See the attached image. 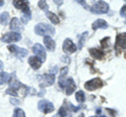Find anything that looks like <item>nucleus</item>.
Listing matches in <instances>:
<instances>
[{
    "label": "nucleus",
    "instance_id": "18",
    "mask_svg": "<svg viewBox=\"0 0 126 117\" xmlns=\"http://www.w3.org/2000/svg\"><path fill=\"white\" fill-rule=\"evenodd\" d=\"M9 18H10V14L7 12H4L0 15V24L2 25H6L9 22Z\"/></svg>",
    "mask_w": 126,
    "mask_h": 117
},
{
    "label": "nucleus",
    "instance_id": "9",
    "mask_svg": "<svg viewBox=\"0 0 126 117\" xmlns=\"http://www.w3.org/2000/svg\"><path fill=\"white\" fill-rule=\"evenodd\" d=\"M14 5L17 7V9L21 10L23 13H24L26 16H31V11H30V5L27 1H19V0H15L13 2Z\"/></svg>",
    "mask_w": 126,
    "mask_h": 117
},
{
    "label": "nucleus",
    "instance_id": "14",
    "mask_svg": "<svg viewBox=\"0 0 126 117\" xmlns=\"http://www.w3.org/2000/svg\"><path fill=\"white\" fill-rule=\"evenodd\" d=\"M107 22L103 19H98L93 23V28L94 29H99V28H107Z\"/></svg>",
    "mask_w": 126,
    "mask_h": 117
},
{
    "label": "nucleus",
    "instance_id": "13",
    "mask_svg": "<svg viewBox=\"0 0 126 117\" xmlns=\"http://www.w3.org/2000/svg\"><path fill=\"white\" fill-rule=\"evenodd\" d=\"M89 53L93 58H94L96 60H102L104 58V51H102L101 49L98 48H92L89 49Z\"/></svg>",
    "mask_w": 126,
    "mask_h": 117
},
{
    "label": "nucleus",
    "instance_id": "10",
    "mask_svg": "<svg viewBox=\"0 0 126 117\" xmlns=\"http://www.w3.org/2000/svg\"><path fill=\"white\" fill-rule=\"evenodd\" d=\"M77 50V46L75 43L70 40V39H65L64 43H63V51L65 53H74Z\"/></svg>",
    "mask_w": 126,
    "mask_h": 117
},
{
    "label": "nucleus",
    "instance_id": "2",
    "mask_svg": "<svg viewBox=\"0 0 126 117\" xmlns=\"http://www.w3.org/2000/svg\"><path fill=\"white\" fill-rule=\"evenodd\" d=\"M59 83H60V86L62 88L65 89V93L67 95H70L76 89V84H75V81L73 79L65 80V76H61Z\"/></svg>",
    "mask_w": 126,
    "mask_h": 117
},
{
    "label": "nucleus",
    "instance_id": "24",
    "mask_svg": "<svg viewBox=\"0 0 126 117\" xmlns=\"http://www.w3.org/2000/svg\"><path fill=\"white\" fill-rule=\"evenodd\" d=\"M38 6L40 7L41 10H43V11H47V10H48V5H47V3L45 1H39L38 2Z\"/></svg>",
    "mask_w": 126,
    "mask_h": 117
},
{
    "label": "nucleus",
    "instance_id": "30",
    "mask_svg": "<svg viewBox=\"0 0 126 117\" xmlns=\"http://www.w3.org/2000/svg\"><path fill=\"white\" fill-rule=\"evenodd\" d=\"M2 67H3V63L0 61V69H2Z\"/></svg>",
    "mask_w": 126,
    "mask_h": 117
},
{
    "label": "nucleus",
    "instance_id": "17",
    "mask_svg": "<svg viewBox=\"0 0 126 117\" xmlns=\"http://www.w3.org/2000/svg\"><path fill=\"white\" fill-rule=\"evenodd\" d=\"M11 29L12 30H21L22 26L20 24V21H19L18 18H13L11 22Z\"/></svg>",
    "mask_w": 126,
    "mask_h": 117
},
{
    "label": "nucleus",
    "instance_id": "7",
    "mask_svg": "<svg viewBox=\"0 0 126 117\" xmlns=\"http://www.w3.org/2000/svg\"><path fill=\"white\" fill-rule=\"evenodd\" d=\"M115 47H116V50H117L118 52H119L121 49L126 48V33H124V34H119V35L117 36Z\"/></svg>",
    "mask_w": 126,
    "mask_h": 117
},
{
    "label": "nucleus",
    "instance_id": "1",
    "mask_svg": "<svg viewBox=\"0 0 126 117\" xmlns=\"http://www.w3.org/2000/svg\"><path fill=\"white\" fill-rule=\"evenodd\" d=\"M35 33L39 36H45V37H49L50 35L55 34V28L49 25V24H45V23H39L35 26Z\"/></svg>",
    "mask_w": 126,
    "mask_h": 117
},
{
    "label": "nucleus",
    "instance_id": "22",
    "mask_svg": "<svg viewBox=\"0 0 126 117\" xmlns=\"http://www.w3.org/2000/svg\"><path fill=\"white\" fill-rule=\"evenodd\" d=\"M76 99L79 101V103H83L85 100V94L83 91H78L76 93Z\"/></svg>",
    "mask_w": 126,
    "mask_h": 117
},
{
    "label": "nucleus",
    "instance_id": "21",
    "mask_svg": "<svg viewBox=\"0 0 126 117\" xmlns=\"http://www.w3.org/2000/svg\"><path fill=\"white\" fill-rule=\"evenodd\" d=\"M9 79H10L9 73H6V72H0V85L4 84V83H7V82H9Z\"/></svg>",
    "mask_w": 126,
    "mask_h": 117
},
{
    "label": "nucleus",
    "instance_id": "20",
    "mask_svg": "<svg viewBox=\"0 0 126 117\" xmlns=\"http://www.w3.org/2000/svg\"><path fill=\"white\" fill-rule=\"evenodd\" d=\"M88 36V33L87 32H85L83 33L82 35H80V38H79V48L82 49L83 48V44H84V42H85V39L86 37Z\"/></svg>",
    "mask_w": 126,
    "mask_h": 117
},
{
    "label": "nucleus",
    "instance_id": "19",
    "mask_svg": "<svg viewBox=\"0 0 126 117\" xmlns=\"http://www.w3.org/2000/svg\"><path fill=\"white\" fill-rule=\"evenodd\" d=\"M46 16H47V18H48L50 21H52V23H54V24H58V23H59V18H58L57 15H55L54 13H50V12H48V13L46 14Z\"/></svg>",
    "mask_w": 126,
    "mask_h": 117
},
{
    "label": "nucleus",
    "instance_id": "8",
    "mask_svg": "<svg viewBox=\"0 0 126 117\" xmlns=\"http://www.w3.org/2000/svg\"><path fill=\"white\" fill-rule=\"evenodd\" d=\"M1 40L5 43H12V42H17V41H20L21 40V35L18 34V33H7L5 34L4 36H2Z\"/></svg>",
    "mask_w": 126,
    "mask_h": 117
},
{
    "label": "nucleus",
    "instance_id": "11",
    "mask_svg": "<svg viewBox=\"0 0 126 117\" xmlns=\"http://www.w3.org/2000/svg\"><path fill=\"white\" fill-rule=\"evenodd\" d=\"M9 50L13 54H15L16 57H18V58H24V57L27 56V53H29L26 49H24V48H19L16 45H10L9 46Z\"/></svg>",
    "mask_w": 126,
    "mask_h": 117
},
{
    "label": "nucleus",
    "instance_id": "25",
    "mask_svg": "<svg viewBox=\"0 0 126 117\" xmlns=\"http://www.w3.org/2000/svg\"><path fill=\"white\" fill-rule=\"evenodd\" d=\"M110 39L107 37V38H105L103 39V40H101V45H102V47L103 48H107L108 47V42H109Z\"/></svg>",
    "mask_w": 126,
    "mask_h": 117
},
{
    "label": "nucleus",
    "instance_id": "28",
    "mask_svg": "<svg viewBox=\"0 0 126 117\" xmlns=\"http://www.w3.org/2000/svg\"><path fill=\"white\" fill-rule=\"evenodd\" d=\"M11 103L13 104V105H19V104H20V103H19V100L14 99V98H12V99H11Z\"/></svg>",
    "mask_w": 126,
    "mask_h": 117
},
{
    "label": "nucleus",
    "instance_id": "34",
    "mask_svg": "<svg viewBox=\"0 0 126 117\" xmlns=\"http://www.w3.org/2000/svg\"><path fill=\"white\" fill-rule=\"evenodd\" d=\"M125 58H126V51H125Z\"/></svg>",
    "mask_w": 126,
    "mask_h": 117
},
{
    "label": "nucleus",
    "instance_id": "26",
    "mask_svg": "<svg viewBox=\"0 0 126 117\" xmlns=\"http://www.w3.org/2000/svg\"><path fill=\"white\" fill-rule=\"evenodd\" d=\"M120 14H121L122 17L126 18V4L122 6V9H121V11H120Z\"/></svg>",
    "mask_w": 126,
    "mask_h": 117
},
{
    "label": "nucleus",
    "instance_id": "23",
    "mask_svg": "<svg viewBox=\"0 0 126 117\" xmlns=\"http://www.w3.org/2000/svg\"><path fill=\"white\" fill-rule=\"evenodd\" d=\"M14 117H25V114L22 109L17 108V109H15V111H14Z\"/></svg>",
    "mask_w": 126,
    "mask_h": 117
},
{
    "label": "nucleus",
    "instance_id": "32",
    "mask_svg": "<svg viewBox=\"0 0 126 117\" xmlns=\"http://www.w3.org/2000/svg\"><path fill=\"white\" fill-rule=\"evenodd\" d=\"M79 117H84V114H83V113H81L80 116H79Z\"/></svg>",
    "mask_w": 126,
    "mask_h": 117
},
{
    "label": "nucleus",
    "instance_id": "5",
    "mask_svg": "<svg viewBox=\"0 0 126 117\" xmlns=\"http://www.w3.org/2000/svg\"><path fill=\"white\" fill-rule=\"evenodd\" d=\"M38 109L40 111H42L43 113H52L55 110V107L54 105L50 103V101H47V100H40L38 103Z\"/></svg>",
    "mask_w": 126,
    "mask_h": 117
},
{
    "label": "nucleus",
    "instance_id": "27",
    "mask_svg": "<svg viewBox=\"0 0 126 117\" xmlns=\"http://www.w3.org/2000/svg\"><path fill=\"white\" fill-rule=\"evenodd\" d=\"M106 111H107V112H108L109 114L111 115L112 117H113V116H116V114H117V113H116V111H112L111 109H106Z\"/></svg>",
    "mask_w": 126,
    "mask_h": 117
},
{
    "label": "nucleus",
    "instance_id": "6",
    "mask_svg": "<svg viewBox=\"0 0 126 117\" xmlns=\"http://www.w3.org/2000/svg\"><path fill=\"white\" fill-rule=\"evenodd\" d=\"M33 51L36 54V58H38L39 60L42 62H44L46 60V53H45V49L43 48V46L40 44H35L33 46Z\"/></svg>",
    "mask_w": 126,
    "mask_h": 117
},
{
    "label": "nucleus",
    "instance_id": "16",
    "mask_svg": "<svg viewBox=\"0 0 126 117\" xmlns=\"http://www.w3.org/2000/svg\"><path fill=\"white\" fill-rule=\"evenodd\" d=\"M45 44V47L48 49V50H54L55 47H56V44H55V41L53 40L52 38L49 37H44V40H43Z\"/></svg>",
    "mask_w": 126,
    "mask_h": 117
},
{
    "label": "nucleus",
    "instance_id": "33",
    "mask_svg": "<svg viewBox=\"0 0 126 117\" xmlns=\"http://www.w3.org/2000/svg\"><path fill=\"white\" fill-rule=\"evenodd\" d=\"M55 117H61V116H60V115H59V114H58V115H56V116H55Z\"/></svg>",
    "mask_w": 126,
    "mask_h": 117
},
{
    "label": "nucleus",
    "instance_id": "29",
    "mask_svg": "<svg viewBox=\"0 0 126 117\" xmlns=\"http://www.w3.org/2000/svg\"><path fill=\"white\" fill-rule=\"evenodd\" d=\"M96 114H98V115L101 114V109H98V110H96Z\"/></svg>",
    "mask_w": 126,
    "mask_h": 117
},
{
    "label": "nucleus",
    "instance_id": "4",
    "mask_svg": "<svg viewBox=\"0 0 126 117\" xmlns=\"http://www.w3.org/2000/svg\"><path fill=\"white\" fill-rule=\"evenodd\" d=\"M103 86V81L99 77H96V79H93L90 80L89 82L85 84V89L88 91H94V90H97V89L101 88Z\"/></svg>",
    "mask_w": 126,
    "mask_h": 117
},
{
    "label": "nucleus",
    "instance_id": "12",
    "mask_svg": "<svg viewBox=\"0 0 126 117\" xmlns=\"http://www.w3.org/2000/svg\"><path fill=\"white\" fill-rule=\"evenodd\" d=\"M54 82H55V74H53V73H48V74H44L40 76L41 86H50L54 84Z\"/></svg>",
    "mask_w": 126,
    "mask_h": 117
},
{
    "label": "nucleus",
    "instance_id": "3",
    "mask_svg": "<svg viewBox=\"0 0 126 117\" xmlns=\"http://www.w3.org/2000/svg\"><path fill=\"white\" fill-rule=\"evenodd\" d=\"M108 4L105 1H98L90 7V11L94 14H105L108 12Z\"/></svg>",
    "mask_w": 126,
    "mask_h": 117
},
{
    "label": "nucleus",
    "instance_id": "31",
    "mask_svg": "<svg viewBox=\"0 0 126 117\" xmlns=\"http://www.w3.org/2000/svg\"><path fill=\"white\" fill-rule=\"evenodd\" d=\"M3 4H4V1H0V6H2Z\"/></svg>",
    "mask_w": 126,
    "mask_h": 117
},
{
    "label": "nucleus",
    "instance_id": "15",
    "mask_svg": "<svg viewBox=\"0 0 126 117\" xmlns=\"http://www.w3.org/2000/svg\"><path fill=\"white\" fill-rule=\"evenodd\" d=\"M29 63H30V65L32 66L33 69H39L41 67V64H42L41 61L36 57H31L29 58Z\"/></svg>",
    "mask_w": 126,
    "mask_h": 117
}]
</instances>
